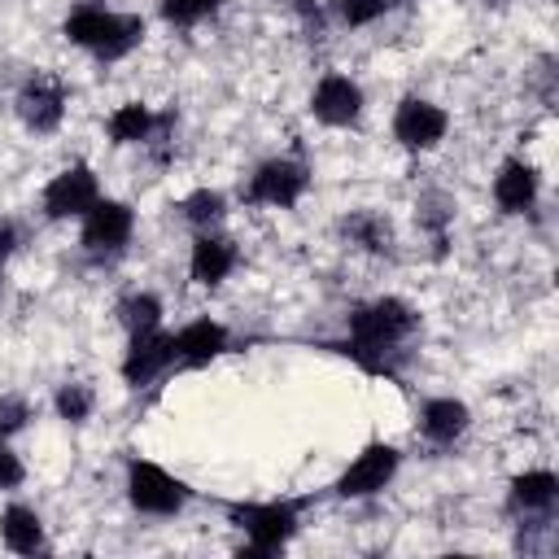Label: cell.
<instances>
[{
	"label": "cell",
	"instance_id": "1",
	"mask_svg": "<svg viewBox=\"0 0 559 559\" xmlns=\"http://www.w3.org/2000/svg\"><path fill=\"white\" fill-rule=\"evenodd\" d=\"M419 332V310L406 297H371L349 310L345 319V341L336 345L345 358H354L371 376H397V358L406 354L402 345Z\"/></svg>",
	"mask_w": 559,
	"mask_h": 559
},
{
	"label": "cell",
	"instance_id": "2",
	"mask_svg": "<svg viewBox=\"0 0 559 559\" xmlns=\"http://www.w3.org/2000/svg\"><path fill=\"white\" fill-rule=\"evenodd\" d=\"M61 35L96 61H122L144 44V17L140 13H118L100 0H79L66 13Z\"/></svg>",
	"mask_w": 559,
	"mask_h": 559
},
{
	"label": "cell",
	"instance_id": "3",
	"mask_svg": "<svg viewBox=\"0 0 559 559\" xmlns=\"http://www.w3.org/2000/svg\"><path fill=\"white\" fill-rule=\"evenodd\" d=\"M301 507L297 498H266V502H227V520L245 533L240 555L249 559H271L280 555L297 528H301Z\"/></svg>",
	"mask_w": 559,
	"mask_h": 559
},
{
	"label": "cell",
	"instance_id": "4",
	"mask_svg": "<svg viewBox=\"0 0 559 559\" xmlns=\"http://www.w3.org/2000/svg\"><path fill=\"white\" fill-rule=\"evenodd\" d=\"M122 489H127L131 511H135V515H148V520H175V515L192 502L188 480H179L175 472H166L162 463L140 459V454H131V459H127Z\"/></svg>",
	"mask_w": 559,
	"mask_h": 559
},
{
	"label": "cell",
	"instance_id": "5",
	"mask_svg": "<svg viewBox=\"0 0 559 559\" xmlns=\"http://www.w3.org/2000/svg\"><path fill=\"white\" fill-rule=\"evenodd\" d=\"M310 192V166L293 153L266 157L249 170V179L240 183V201L245 205H262V210H293L301 197Z\"/></svg>",
	"mask_w": 559,
	"mask_h": 559
},
{
	"label": "cell",
	"instance_id": "6",
	"mask_svg": "<svg viewBox=\"0 0 559 559\" xmlns=\"http://www.w3.org/2000/svg\"><path fill=\"white\" fill-rule=\"evenodd\" d=\"M397 467H402V450L393 441H367L345 463V472L332 480V493L341 502H367V498H376V493H384L393 485Z\"/></svg>",
	"mask_w": 559,
	"mask_h": 559
},
{
	"label": "cell",
	"instance_id": "7",
	"mask_svg": "<svg viewBox=\"0 0 559 559\" xmlns=\"http://www.w3.org/2000/svg\"><path fill=\"white\" fill-rule=\"evenodd\" d=\"M135 236V210L118 197H100L83 218H79V249L96 262H109L118 253H127Z\"/></svg>",
	"mask_w": 559,
	"mask_h": 559
},
{
	"label": "cell",
	"instance_id": "8",
	"mask_svg": "<svg viewBox=\"0 0 559 559\" xmlns=\"http://www.w3.org/2000/svg\"><path fill=\"white\" fill-rule=\"evenodd\" d=\"M100 197H105V192H100L96 170H92L87 162H70V166H61V170L44 183L39 210H44L48 223H70V218H83Z\"/></svg>",
	"mask_w": 559,
	"mask_h": 559
},
{
	"label": "cell",
	"instance_id": "9",
	"mask_svg": "<svg viewBox=\"0 0 559 559\" xmlns=\"http://www.w3.org/2000/svg\"><path fill=\"white\" fill-rule=\"evenodd\" d=\"M166 371H175V336L166 328H148V332L127 336V349L118 362V376L127 389H148Z\"/></svg>",
	"mask_w": 559,
	"mask_h": 559
},
{
	"label": "cell",
	"instance_id": "10",
	"mask_svg": "<svg viewBox=\"0 0 559 559\" xmlns=\"http://www.w3.org/2000/svg\"><path fill=\"white\" fill-rule=\"evenodd\" d=\"M66 105H70V87L57 74H31L13 96L17 122L35 135H52L66 118Z\"/></svg>",
	"mask_w": 559,
	"mask_h": 559
},
{
	"label": "cell",
	"instance_id": "11",
	"mask_svg": "<svg viewBox=\"0 0 559 559\" xmlns=\"http://www.w3.org/2000/svg\"><path fill=\"white\" fill-rule=\"evenodd\" d=\"M450 135V114L428 96H402L393 109V140L406 153H432Z\"/></svg>",
	"mask_w": 559,
	"mask_h": 559
},
{
	"label": "cell",
	"instance_id": "12",
	"mask_svg": "<svg viewBox=\"0 0 559 559\" xmlns=\"http://www.w3.org/2000/svg\"><path fill=\"white\" fill-rule=\"evenodd\" d=\"M362 109H367V96H362L358 79H349L341 70H328L310 92V118L323 122V127H336V131L341 127H358Z\"/></svg>",
	"mask_w": 559,
	"mask_h": 559
},
{
	"label": "cell",
	"instance_id": "13",
	"mask_svg": "<svg viewBox=\"0 0 559 559\" xmlns=\"http://www.w3.org/2000/svg\"><path fill=\"white\" fill-rule=\"evenodd\" d=\"M175 336V367L179 371H201L210 362H218L227 349H231V328L201 314V319H188L183 328L170 332Z\"/></svg>",
	"mask_w": 559,
	"mask_h": 559
},
{
	"label": "cell",
	"instance_id": "14",
	"mask_svg": "<svg viewBox=\"0 0 559 559\" xmlns=\"http://www.w3.org/2000/svg\"><path fill=\"white\" fill-rule=\"evenodd\" d=\"M240 266V245L210 227V231H192V249H188V280L201 288H218L231 271Z\"/></svg>",
	"mask_w": 559,
	"mask_h": 559
},
{
	"label": "cell",
	"instance_id": "15",
	"mask_svg": "<svg viewBox=\"0 0 559 559\" xmlns=\"http://www.w3.org/2000/svg\"><path fill=\"white\" fill-rule=\"evenodd\" d=\"M555 502H559V476L550 467H528L507 485V511L515 520H550Z\"/></svg>",
	"mask_w": 559,
	"mask_h": 559
},
{
	"label": "cell",
	"instance_id": "16",
	"mask_svg": "<svg viewBox=\"0 0 559 559\" xmlns=\"http://www.w3.org/2000/svg\"><path fill=\"white\" fill-rule=\"evenodd\" d=\"M489 192H493V205H498L502 214H524V210H533L537 197H542V175H537V166L524 162V157H502L498 170H493Z\"/></svg>",
	"mask_w": 559,
	"mask_h": 559
},
{
	"label": "cell",
	"instance_id": "17",
	"mask_svg": "<svg viewBox=\"0 0 559 559\" xmlns=\"http://www.w3.org/2000/svg\"><path fill=\"white\" fill-rule=\"evenodd\" d=\"M419 437L428 441V445H437V450H445V445H454L467 428H472V406L463 402V397H428L424 406H419Z\"/></svg>",
	"mask_w": 559,
	"mask_h": 559
},
{
	"label": "cell",
	"instance_id": "18",
	"mask_svg": "<svg viewBox=\"0 0 559 559\" xmlns=\"http://www.w3.org/2000/svg\"><path fill=\"white\" fill-rule=\"evenodd\" d=\"M0 542L13 555H44L48 550V528L44 515L31 502H9L0 511Z\"/></svg>",
	"mask_w": 559,
	"mask_h": 559
},
{
	"label": "cell",
	"instance_id": "19",
	"mask_svg": "<svg viewBox=\"0 0 559 559\" xmlns=\"http://www.w3.org/2000/svg\"><path fill=\"white\" fill-rule=\"evenodd\" d=\"M157 109L153 105H144V100H122L109 118H105V135H109V144H118V148H131V144H148L153 140V131H157Z\"/></svg>",
	"mask_w": 559,
	"mask_h": 559
},
{
	"label": "cell",
	"instance_id": "20",
	"mask_svg": "<svg viewBox=\"0 0 559 559\" xmlns=\"http://www.w3.org/2000/svg\"><path fill=\"white\" fill-rule=\"evenodd\" d=\"M341 236L349 245H358L362 253H393V223L380 210H349L341 218Z\"/></svg>",
	"mask_w": 559,
	"mask_h": 559
},
{
	"label": "cell",
	"instance_id": "21",
	"mask_svg": "<svg viewBox=\"0 0 559 559\" xmlns=\"http://www.w3.org/2000/svg\"><path fill=\"white\" fill-rule=\"evenodd\" d=\"M179 223L192 227V231H210V227H223L227 218V192L218 188H192L188 197H179Z\"/></svg>",
	"mask_w": 559,
	"mask_h": 559
},
{
	"label": "cell",
	"instance_id": "22",
	"mask_svg": "<svg viewBox=\"0 0 559 559\" xmlns=\"http://www.w3.org/2000/svg\"><path fill=\"white\" fill-rule=\"evenodd\" d=\"M162 314H166V306H162V297L148 293V288H131V293L118 297V306H114V319H118V328H122L127 336L148 332V328H162Z\"/></svg>",
	"mask_w": 559,
	"mask_h": 559
},
{
	"label": "cell",
	"instance_id": "23",
	"mask_svg": "<svg viewBox=\"0 0 559 559\" xmlns=\"http://www.w3.org/2000/svg\"><path fill=\"white\" fill-rule=\"evenodd\" d=\"M52 411H57V419H66V424H87L92 411H96V389L83 384V380H66V384H57V393H52Z\"/></svg>",
	"mask_w": 559,
	"mask_h": 559
},
{
	"label": "cell",
	"instance_id": "24",
	"mask_svg": "<svg viewBox=\"0 0 559 559\" xmlns=\"http://www.w3.org/2000/svg\"><path fill=\"white\" fill-rule=\"evenodd\" d=\"M218 9H223V0H162V4H157L162 22L175 26V31H192V26L210 22Z\"/></svg>",
	"mask_w": 559,
	"mask_h": 559
},
{
	"label": "cell",
	"instance_id": "25",
	"mask_svg": "<svg viewBox=\"0 0 559 559\" xmlns=\"http://www.w3.org/2000/svg\"><path fill=\"white\" fill-rule=\"evenodd\" d=\"M450 218H454V201H450L445 192H424V197L415 201V223H419L437 245H445Z\"/></svg>",
	"mask_w": 559,
	"mask_h": 559
},
{
	"label": "cell",
	"instance_id": "26",
	"mask_svg": "<svg viewBox=\"0 0 559 559\" xmlns=\"http://www.w3.org/2000/svg\"><path fill=\"white\" fill-rule=\"evenodd\" d=\"M393 9H397V0H336V17H341L349 31L371 26V22H380L384 13H393Z\"/></svg>",
	"mask_w": 559,
	"mask_h": 559
},
{
	"label": "cell",
	"instance_id": "27",
	"mask_svg": "<svg viewBox=\"0 0 559 559\" xmlns=\"http://www.w3.org/2000/svg\"><path fill=\"white\" fill-rule=\"evenodd\" d=\"M35 419V406L22 393H0V441H13Z\"/></svg>",
	"mask_w": 559,
	"mask_h": 559
},
{
	"label": "cell",
	"instance_id": "28",
	"mask_svg": "<svg viewBox=\"0 0 559 559\" xmlns=\"http://www.w3.org/2000/svg\"><path fill=\"white\" fill-rule=\"evenodd\" d=\"M26 485V463L17 450H9V441H0V493H13Z\"/></svg>",
	"mask_w": 559,
	"mask_h": 559
},
{
	"label": "cell",
	"instance_id": "29",
	"mask_svg": "<svg viewBox=\"0 0 559 559\" xmlns=\"http://www.w3.org/2000/svg\"><path fill=\"white\" fill-rule=\"evenodd\" d=\"M17 245H22V223L9 218V214H0V266L17 253Z\"/></svg>",
	"mask_w": 559,
	"mask_h": 559
},
{
	"label": "cell",
	"instance_id": "30",
	"mask_svg": "<svg viewBox=\"0 0 559 559\" xmlns=\"http://www.w3.org/2000/svg\"><path fill=\"white\" fill-rule=\"evenodd\" d=\"M0 297H4V266H0Z\"/></svg>",
	"mask_w": 559,
	"mask_h": 559
}]
</instances>
